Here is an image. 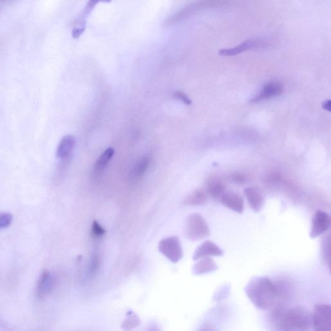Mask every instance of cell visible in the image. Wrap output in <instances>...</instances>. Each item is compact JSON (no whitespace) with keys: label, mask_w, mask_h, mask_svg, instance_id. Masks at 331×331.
<instances>
[{"label":"cell","mask_w":331,"mask_h":331,"mask_svg":"<svg viewBox=\"0 0 331 331\" xmlns=\"http://www.w3.org/2000/svg\"><path fill=\"white\" fill-rule=\"evenodd\" d=\"M270 321L277 329L307 330L312 327V317L307 308L302 307L286 308L278 306L270 314Z\"/></svg>","instance_id":"1"},{"label":"cell","mask_w":331,"mask_h":331,"mask_svg":"<svg viewBox=\"0 0 331 331\" xmlns=\"http://www.w3.org/2000/svg\"><path fill=\"white\" fill-rule=\"evenodd\" d=\"M246 296L256 307L267 310L275 305L279 298L277 285L267 276H256L247 283Z\"/></svg>","instance_id":"2"},{"label":"cell","mask_w":331,"mask_h":331,"mask_svg":"<svg viewBox=\"0 0 331 331\" xmlns=\"http://www.w3.org/2000/svg\"><path fill=\"white\" fill-rule=\"evenodd\" d=\"M186 237L191 241H200L210 235L207 222L200 213L191 214L186 221Z\"/></svg>","instance_id":"3"},{"label":"cell","mask_w":331,"mask_h":331,"mask_svg":"<svg viewBox=\"0 0 331 331\" xmlns=\"http://www.w3.org/2000/svg\"><path fill=\"white\" fill-rule=\"evenodd\" d=\"M312 327L314 330L330 331L331 330V307L329 304H317L313 308Z\"/></svg>","instance_id":"4"},{"label":"cell","mask_w":331,"mask_h":331,"mask_svg":"<svg viewBox=\"0 0 331 331\" xmlns=\"http://www.w3.org/2000/svg\"><path fill=\"white\" fill-rule=\"evenodd\" d=\"M159 250L171 262L177 263L183 258L180 240L177 236L164 239L159 244Z\"/></svg>","instance_id":"5"},{"label":"cell","mask_w":331,"mask_h":331,"mask_svg":"<svg viewBox=\"0 0 331 331\" xmlns=\"http://www.w3.org/2000/svg\"><path fill=\"white\" fill-rule=\"evenodd\" d=\"M330 227V216L324 211L317 210L313 216L310 237L313 239L317 238L326 232Z\"/></svg>","instance_id":"6"},{"label":"cell","mask_w":331,"mask_h":331,"mask_svg":"<svg viewBox=\"0 0 331 331\" xmlns=\"http://www.w3.org/2000/svg\"><path fill=\"white\" fill-rule=\"evenodd\" d=\"M267 44L265 41L261 39L247 40L233 48L221 49L219 51V54L224 56H236L251 49L265 47L267 46Z\"/></svg>","instance_id":"7"},{"label":"cell","mask_w":331,"mask_h":331,"mask_svg":"<svg viewBox=\"0 0 331 331\" xmlns=\"http://www.w3.org/2000/svg\"><path fill=\"white\" fill-rule=\"evenodd\" d=\"M223 254V251L218 245L212 241L207 240L197 248L193 254V260H199L201 258L209 256H222Z\"/></svg>","instance_id":"8"},{"label":"cell","mask_w":331,"mask_h":331,"mask_svg":"<svg viewBox=\"0 0 331 331\" xmlns=\"http://www.w3.org/2000/svg\"><path fill=\"white\" fill-rule=\"evenodd\" d=\"M283 86L277 82H270L264 86L262 90L256 95L251 102H256L267 100L273 97L280 95L283 93Z\"/></svg>","instance_id":"9"},{"label":"cell","mask_w":331,"mask_h":331,"mask_svg":"<svg viewBox=\"0 0 331 331\" xmlns=\"http://www.w3.org/2000/svg\"><path fill=\"white\" fill-rule=\"evenodd\" d=\"M54 281L53 276L48 271H44L40 277L37 285L36 294L40 299H44L53 289Z\"/></svg>","instance_id":"10"},{"label":"cell","mask_w":331,"mask_h":331,"mask_svg":"<svg viewBox=\"0 0 331 331\" xmlns=\"http://www.w3.org/2000/svg\"><path fill=\"white\" fill-rule=\"evenodd\" d=\"M221 203L226 208L236 213H242L244 210V201L240 196L233 193H224L220 199Z\"/></svg>","instance_id":"11"},{"label":"cell","mask_w":331,"mask_h":331,"mask_svg":"<svg viewBox=\"0 0 331 331\" xmlns=\"http://www.w3.org/2000/svg\"><path fill=\"white\" fill-rule=\"evenodd\" d=\"M74 145H75V139L71 135L64 137L56 150V157L59 159H63L71 157Z\"/></svg>","instance_id":"12"},{"label":"cell","mask_w":331,"mask_h":331,"mask_svg":"<svg viewBox=\"0 0 331 331\" xmlns=\"http://www.w3.org/2000/svg\"><path fill=\"white\" fill-rule=\"evenodd\" d=\"M193 265L192 272L194 275H202L213 272L218 269L215 261L210 257H204Z\"/></svg>","instance_id":"13"},{"label":"cell","mask_w":331,"mask_h":331,"mask_svg":"<svg viewBox=\"0 0 331 331\" xmlns=\"http://www.w3.org/2000/svg\"><path fill=\"white\" fill-rule=\"evenodd\" d=\"M245 194L248 203L252 210L255 212H260L263 206V198L257 189L255 188H246Z\"/></svg>","instance_id":"14"},{"label":"cell","mask_w":331,"mask_h":331,"mask_svg":"<svg viewBox=\"0 0 331 331\" xmlns=\"http://www.w3.org/2000/svg\"><path fill=\"white\" fill-rule=\"evenodd\" d=\"M208 201V193L204 189H196L186 197L183 201L185 206H199L205 205Z\"/></svg>","instance_id":"15"},{"label":"cell","mask_w":331,"mask_h":331,"mask_svg":"<svg viewBox=\"0 0 331 331\" xmlns=\"http://www.w3.org/2000/svg\"><path fill=\"white\" fill-rule=\"evenodd\" d=\"M114 154V150L112 148H108L104 151L94 164L93 168L94 173L99 174L103 172L113 158Z\"/></svg>","instance_id":"16"},{"label":"cell","mask_w":331,"mask_h":331,"mask_svg":"<svg viewBox=\"0 0 331 331\" xmlns=\"http://www.w3.org/2000/svg\"><path fill=\"white\" fill-rule=\"evenodd\" d=\"M150 164V159L148 157H144L136 163L134 167L132 168L130 173L131 179L133 180H139L142 178L146 173Z\"/></svg>","instance_id":"17"},{"label":"cell","mask_w":331,"mask_h":331,"mask_svg":"<svg viewBox=\"0 0 331 331\" xmlns=\"http://www.w3.org/2000/svg\"><path fill=\"white\" fill-rule=\"evenodd\" d=\"M225 185L222 181L211 180L208 182L206 191L211 198L215 199V200H220L221 197L225 193Z\"/></svg>","instance_id":"18"},{"label":"cell","mask_w":331,"mask_h":331,"mask_svg":"<svg viewBox=\"0 0 331 331\" xmlns=\"http://www.w3.org/2000/svg\"><path fill=\"white\" fill-rule=\"evenodd\" d=\"M322 256L323 260L327 264L328 268L330 265V238L328 235L323 241L322 244Z\"/></svg>","instance_id":"19"},{"label":"cell","mask_w":331,"mask_h":331,"mask_svg":"<svg viewBox=\"0 0 331 331\" xmlns=\"http://www.w3.org/2000/svg\"><path fill=\"white\" fill-rule=\"evenodd\" d=\"M13 216L10 213H0V230L9 227L11 225Z\"/></svg>","instance_id":"20"},{"label":"cell","mask_w":331,"mask_h":331,"mask_svg":"<svg viewBox=\"0 0 331 331\" xmlns=\"http://www.w3.org/2000/svg\"><path fill=\"white\" fill-rule=\"evenodd\" d=\"M111 1V0H89L88 4H87L85 9H84V11H83V13H82V18L84 19L86 16H88V15L90 13L92 10L93 9L94 7L96 6V5L99 3V2H106V3H109V2H110Z\"/></svg>","instance_id":"21"},{"label":"cell","mask_w":331,"mask_h":331,"mask_svg":"<svg viewBox=\"0 0 331 331\" xmlns=\"http://www.w3.org/2000/svg\"><path fill=\"white\" fill-rule=\"evenodd\" d=\"M106 231L96 221H94L91 228L92 235L94 237H101L105 233Z\"/></svg>","instance_id":"22"},{"label":"cell","mask_w":331,"mask_h":331,"mask_svg":"<svg viewBox=\"0 0 331 331\" xmlns=\"http://www.w3.org/2000/svg\"><path fill=\"white\" fill-rule=\"evenodd\" d=\"M174 98L178 99V100L183 102L184 104H185L186 105L190 106L191 105L192 102L188 98V96L186 95L185 93L181 91H178L175 92L173 94Z\"/></svg>","instance_id":"23"},{"label":"cell","mask_w":331,"mask_h":331,"mask_svg":"<svg viewBox=\"0 0 331 331\" xmlns=\"http://www.w3.org/2000/svg\"><path fill=\"white\" fill-rule=\"evenodd\" d=\"M232 180L236 183L241 184L246 180V176L243 173H236L232 176Z\"/></svg>","instance_id":"24"},{"label":"cell","mask_w":331,"mask_h":331,"mask_svg":"<svg viewBox=\"0 0 331 331\" xmlns=\"http://www.w3.org/2000/svg\"><path fill=\"white\" fill-rule=\"evenodd\" d=\"M85 27H76L73 30V36L74 38H78L83 33Z\"/></svg>","instance_id":"25"},{"label":"cell","mask_w":331,"mask_h":331,"mask_svg":"<svg viewBox=\"0 0 331 331\" xmlns=\"http://www.w3.org/2000/svg\"><path fill=\"white\" fill-rule=\"evenodd\" d=\"M322 108L324 109L325 110L330 112L331 110L330 100H328L327 101H325V103H323L322 104Z\"/></svg>","instance_id":"26"}]
</instances>
